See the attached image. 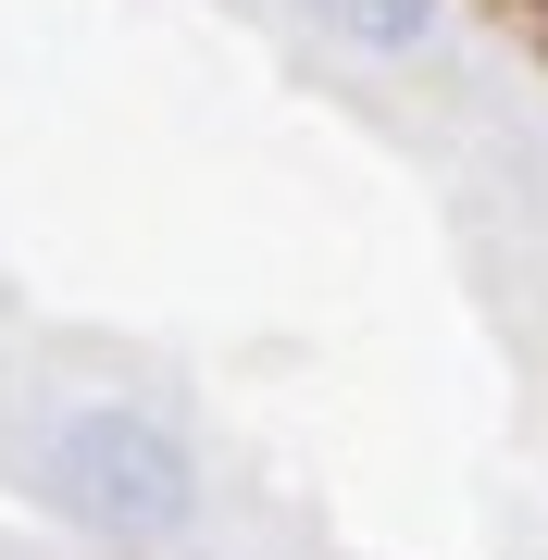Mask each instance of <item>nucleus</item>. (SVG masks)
I'll list each match as a JSON object with an SVG mask.
<instances>
[{"label": "nucleus", "instance_id": "nucleus-1", "mask_svg": "<svg viewBox=\"0 0 548 560\" xmlns=\"http://www.w3.org/2000/svg\"><path fill=\"white\" fill-rule=\"evenodd\" d=\"M25 474L38 499L101 548H138V560H175L212 511V474L187 448L175 411H138V399H62L38 436H25Z\"/></svg>", "mask_w": 548, "mask_h": 560}, {"label": "nucleus", "instance_id": "nucleus-2", "mask_svg": "<svg viewBox=\"0 0 548 560\" xmlns=\"http://www.w3.org/2000/svg\"><path fill=\"white\" fill-rule=\"evenodd\" d=\"M312 25H325L337 50H374V62H411L448 38V0H300Z\"/></svg>", "mask_w": 548, "mask_h": 560}]
</instances>
